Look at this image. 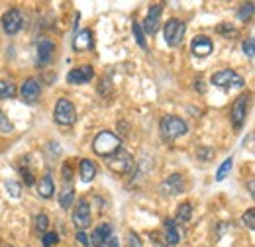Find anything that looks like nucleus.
Instances as JSON below:
<instances>
[{
    "instance_id": "f3484780",
    "label": "nucleus",
    "mask_w": 255,
    "mask_h": 247,
    "mask_svg": "<svg viewBox=\"0 0 255 247\" xmlns=\"http://www.w3.org/2000/svg\"><path fill=\"white\" fill-rule=\"evenodd\" d=\"M93 45H95V39H93V31L91 30L79 31L73 39V49L75 51H89V49H93Z\"/></svg>"
},
{
    "instance_id": "1a4fd4ad",
    "label": "nucleus",
    "mask_w": 255,
    "mask_h": 247,
    "mask_svg": "<svg viewBox=\"0 0 255 247\" xmlns=\"http://www.w3.org/2000/svg\"><path fill=\"white\" fill-rule=\"evenodd\" d=\"M183 190H185V179H183V175H179V173L169 175V177L159 185L161 196H177V194H181Z\"/></svg>"
},
{
    "instance_id": "20e7f679",
    "label": "nucleus",
    "mask_w": 255,
    "mask_h": 247,
    "mask_svg": "<svg viewBox=\"0 0 255 247\" xmlns=\"http://www.w3.org/2000/svg\"><path fill=\"white\" fill-rule=\"evenodd\" d=\"M210 81H212V85H216L220 89H242V87H246L244 77H240L232 69H222V71L214 73Z\"/></svg>"
},
{
    "instance_id": "423d86ee",
    "label": "nucleus",
    "mask_w": 255,
    "mask_h": 247,
    "mask_svg": "<svg viewBox=\"0 0 255 247\" xmlns=\"http://www.w3.org/2000/svg\"><path fill=\"white\" fill-rule=\"evenodd\" d=\"M53 118L61 125H73L77 120V110H75L73 102L67 98H59L55 104V110H53Z\"/></svg>"
},
{
    "instance_id": "2f4dec72",
    "label": "nucleus",
    "mask_w": 255,
    "mask_h": 247,
    "mask_svg": "<svg viewBox=\"0 0 255 247\" xmlns=\"http://www.w3.org/2000/svg\"><path fill=\"white\" fill-rule=\"evenodd\" d=\"M244 224H246L248 230H252V232L255 230V210L254 208H250V210L244 214Z\"/></svg>"
},
{
    "instance_id": "f704fd0d",
    "label": "nucleus",
    "mask_w": 255,
    "mask_h": 247,
    "mask_svg": "<svg viewBox=\"0 0 255 247\" xmlns=\"http://www.w3.org/2000/svg\"><path fill=\"white\" fill-rule=\"evenodd\" d=\"M77 242L83 247H91V238H89L85 232H79V234H77Z\"/></svg>"
},
{
    "instance_id": "a878e982",
    "label": "nucleus",
    "mask_w": 255,
    "mask_h": 247,
    "mask_svg": "<svg viewBox=\"0 0 255 247\" xmlns=\"http://www.w3.org/2000/svg\"><path fill=\"white\" fill-rule=\"evenodd\" d=\"M47 226H49V218L45 216V214H37L35 220H33V228H35V232H43L45 234V230H47Z\"/></svg>"
},
{
    "instance_id": "dca6fc26",
    "label": "nucleus",
    "mask_w": 255,
    "mask_h": 247,
    "mask_svg": "<svg viewBox=\"0 0 255 247\" xmlns=\"http://www.w3.org/2000/svg\"><path fill=\"white\" fill-rule=\"evenodd\" d=\"M53 53H55V43L47 37H41L37 41V63L39 65H47V63L53 59Z\"/></svg>"
},
{
    "instance_id": "0eeeda50",
    "label": "nucleus",
    "mask_w": 255,
    "mask_h": 247,
    "mask_svg": "<svg viewBox=\"0 0 255 247\" xmlns=\"http://www.w3.org/2000/svg\"><path fill=\"white\" fill-rule=\"evenodd\" d=\"M248 110H250V94L238 96L234 106H232V124H234L236 129L244 127L246 118H248Z\"/></svg>"
},
{
    "instance_id": "c9c22d12",
    "label": "nucleus",
    "mask_w": 255,
    "mask_h": 247,
    "mask_svg": "<svg viewBox=\"0 0 255 247\" xmlns=\"http://www.w3.org/2000/svg\"><path fill=\"white\" fill-rule=\"evenodd\" d=\"M196 155L200 157V159H210V157H214V149H210V147H200Z\"/></svg>"
},
{
    "instance_id": "6ab92c4d",
    "label": "nucleus",
    "mask_w": 255,
    "mask_h": 247,
    "mask_svg": "<svg viewBox=\"0 0 255 247\" xmlns=\"http://www.w3.org/2000/svg\"><path fill=\"white\" fill-rule=\"evenodd\" d=\"M53 192H55V183H53L51 175H45V177H41L37 181V194L41 198H51Z\"/></svg>"
},
{
    "instance_id": "5701e85b",
    "label": "nucleus",
    "mask_w": 255,
    "mask_h": 247,
    "mask_svg": "<svg viewBox=\"0 0 255 247\" xmlns=\"http://www.w3.org/2000/svg\"><path fill=\"white\" fill-rule=\"evenodd\" d=\"M131 31H133V37H135L137 45H139L141 49H147V41H145V33L141 30V24H139V22H133V24H131Z\"/></svg>"
},
{
    "instance_id": "6e6552de",
    "label": "nucleus",
    "mask_w": 255,
    "mask_h": 247,
    "mask_svg": "<svg viewBox=\"0 0 255 247\" xmlns=\"http://www.w3.org/2000/svg\"><path fill=\"white\" fill-rule=\"evenodd\" d=\"M22 26H24V16H22V12L18 8H12L2 16V30L6 31L8 35H16L18 31L22 30Z\"/></svg>"
},
{
    "instance_id": "cd10ccee",
    "label": "nucleus",
    "mask_w": 255,
    "mask_h": 247,
    "mask_svg": "<svg viewBox=\"0 0 255 247\" xmlns=\"http://www.w3.org/2000/svg\"><path fill=\"white\" fill-rule=\"evenodd\" d=\"M55 244H59V236H57L55 232H45L43 238H41V246L51 247V246H55Z\"/></svg>"
},
{
    "instance_id": "72a5a7b5",
    "label": "nucleus",
    "mask_w": 255,
    "mask_h": 247,
    "mask_svg": "<svg viewBox=\"0 0 255 247\" xmlns=\"http://www.w3.org/2000/svg\"><path fill=\"white\" fill-rule=\"evenodd\" d=\"M20 175H22V179H24V183L28 186H32L35 183V177H33V173L30 169H26V167H20Z\"/></svg>"
},
{
    "instance_id": "f03ea898",
    "label": "nucleus",
    "mask_w": 255,
    "mask_h": 247,
    "mask_svg": "<svg viewBox=\"0 0 255 247\" xmlns=\"http://www.w3.org/2000/svg\"><path fill=\"white\" fill-rule=\"evenodd\" d=\"M159 129H161V135L165 139L173 141V139L183 137L189 131V125H187V122L183 118H179V116H163L159 124Z\"/></svg>"
},
{
    "instance_id": "9d476101",
    "label": "nucleus",
    "mask_w": 255,
    "mask_h": 247,
    "mask_svg": "<svg viewBox=\"0 0 255 247\" xmlns=\"http://www.w3.org/2000/svg\"><path fill=\"white\" fill-rule=\"evenodd\" d=\"M161 12H163V6H161V4H153V6H149L145 20H143V22H139L143 33H147V35H155V33H157V30H159Z\"/></svg>"
},
{
    "instance_id": "b1692460",
    "label": "nucleus",
    "mask_w": 255,
    "mask_h": 247,
    "mask_svg": "<svg viewBox=\"0 0 255 247\" xmlns=\"http://www.w3.org/2000/svg\"><path fill=\"white\" fill-rule=\"evenodd\" d=\"M232 165H234V159H232V157H228V159L224 161L222 165H220V169L216 171V181H218V183L226 179V175L232 171Z\"/></svg>"
},
{
    "instance_id": "2eb2a0df",
    "label": "nucleus",
    "mask_w": 255,
    "mask_h": 247,
    "mask_svg": "<svg viewBox=\"0 0 255 247\" xmlns=\"http://www.w3.org/2000/svg\"><path fill=\"white\" fill-rule=\"evenodd\" d=\"M110 240H112V226L100 224V226H96L93 236H91V247H108Z\"/></svg>"
},
{
    "instance_id": "7ed1b4c3",
    "label": "nucleus",
    "mask_w": 255,
    "mask_h": 247,
    "mask_svg": "<svg viewBox=\"0 0 255 247\" xmlns=\"http://www.w3.org/2000/svg\"><path fill=\"white\" fill-rule=\"evenodd\" d=\"M185 31H187V26H185V22H183V20H179V18H171V20H167V24L163 26V37H165V43H167L169 47L179 45V43L183 41Z\"/></svg>"
},
{
    "instance_id": "58836bf2",
    "label": "nucleus",
    "mask_w": 255,
    "mask_h": 247,
    "mask_svg": "<svg viewBox=\"0 0 255 247\" xmlns=\"http://www.w3.org/2000/svg\"><path fill=\"white\" fill-rule=\"evenodd\" d=\"M108 247H120V242H118V240H110Z\"/></svg>"
},
{
    "instance_id": "39448f33",
    "label": "nucleus",
    "mask_w": 255,
    "mask_h": 247,
    "mask_svg": "<svg viewBox=\"0 0 255 247\" xmlns=\"http://www.w3.org/2000/svg\"><path fill=\"white\" fill-rule=\"evenodd\" d=\"M106 165L110 167V171L124 175V173H128V171L133 169V157L128 153L126 149L120 147L116 153H112L110 157H106Z\"/></svg>"
},
{
    "instance_id": "ea45409f",
    "label": "nucleus",
    "mask_w": 255,
    "mask_h": 247,
    "mask_svg": "<svg viewBox=\"0 0 255 247\" xmlns=\"http://www.w3.org/2000/svg\"><path fill=\"white\" fill-rule=\"evenodd\" d=\"M10 247H12V246H10Z\"/></svg>"
},
{
    "instance_id": "a211bd4d",
    "label": "nucleus",
    "mask_w": 255,
    "mask_h": 247,
    "mask_svg": "<svg viewBox=\"0 0 255 247\" xmlns=\"http://www.w3.org/2000/svg\"><path fill=\"white\" fill-rule=\"evenodd\" d=\"M181 242V234L177 230L175 220H165V247H175Z\"/></svg>"
},
{
    "instance_id": "c85d7f7f",
    "label": "nucleus",
    "mask_w": 255,
    "mask_h": 247,
    "mask_svg": "<svg viewBox=\"0 0 255 247\" xmlns=\"http://www.w3.org/2000/svg\"><path fill=\"white\" fill-rule=\"evenodd\" d=\"M252 16H254V4H252V2L246 4V6H242L240 12H238V20H242V22H244V20H250Z\"/></svg>"
},
{
    "instance_id": "e433bc0d",
    "label": "nucleus",
    "mask_w": 255,
    "mask_h": 247,
    "mask_svg": "<svg viewBox=\"0 0 255 247\" xmlns=\"http://www.w3.org/2000/svg\"><path fill=\"white\" fill-rule=\"evenodd\" d=\"M0 127H2L4 131H10V129H12V124L6 120V116H4L2 112H0Z\"/></svg>"
},
{
    "instance_id": "9b49d317",
    "label": "nucleus",
    "mask_w": 255,
    "mask_h": 247,
    "mask_svg": "<svg viewBox=\"0 0 255 247\" xmlns=\"http://www.w3.org/2000/svg\"><path fill=\"white\" fill-rule=\"evenodd\" d=\"M73 224L79 228V232H85L91 226V204L87 200H79L73 210Z\"/></svg>"
},
{
    "instance_id": "412c9836",
    "label": "nucleus",
    "mask_w": 255,
    "mask_h": 247,
    "mask_svg": "<svg viewBox=\"0 0 255 247\" xmlns=\"http://www.w3.org/2000/svg\"><path fill=\"white\" fill-rule=\"evenodd\" d=\"M73 198H75V186L65 185L63 190H61V194H59V204H61V208L69 210V208L73 206Z\"/></svg>"
},
{
    "instance_id": "c756f323",
    "label": "nucleus",
    "mask_w": 255,
    "mask_h": 247,
    "mask_svg": "<svg viewBox=\"0 0 255 247\" xmlns=\"http://www.w3.org/2000/svg\"><path fill=\"white\" fill-rule=\"evenodd\" d=\"M216 31L226 35V37H236V35H238V30H236L232 24H220V26L216 28Z\"/></svg>"
},
{
    "instance_id": "4c0bfd02",
    "label": "nucleus",
    "mask_w": 255,
    "mask_h": 247,
    "mask_svg": "<svg viewBox=\"0 0 255 247\" xmlns=\"http://www.w3.org/2000/svg\"><path fill=\"white\" fill-rule=\"evenodd\" d=\"M250 194H252V196H255V183H254V179L250 181Z\"/></svg>"
},
{
    "instance_id": "f257e3e1",
    "label": "nucleus",
    "mask_w": 255,
    "mask_h": 247,
    "mask_svg": "<svg viewBox=\"0 0 255 247\" xmlns=\"http://www.w3.org/2000/svg\"><path fill=\"white\" fill-rule=\"evenodd\" d=\"M120 145H122V141H120V137L114 131L102 129V131L96 133L95 141H93V151L106 159V157H110L112 153H116L120 149Z\"/></svg>"
},
{
    "instance_id": "ddd939ff",
    "label": "nucleus",
    "mask_w": 255,
    "mask_h": 247,
    "mask_svg": "<svg viewBox=\"0 0 255 247\" xmlns=\"http://www.w3.org/2000/svg\"><path fill=\"white\" fill-rule=\"evenodd\" d=\"M93 77H95V69L91 65H83V67H77V69L69 71L67 83H71V85H85V83L93 81Z\"/></svg>"
},
{
    "instance_id": "473e14b6",
    "label": "nucleus",
    "mask_w": 255,
    "mask_h": 247,
    "mask_svg": "<svg viewBox=\"0 0 255 247\" xmlns=\"http://www.w3.org/2000/svg\"><path fill=\"white\" fill-rule=\"evenodd\" d=\"M126 244H128V247H141V238H139L135 232H128Z\"/></svg>"
},
{
    "instance_id": "7c9ffc66",
    "label": "nucleus",
    "mask_w": 255,
    "mask_h": 247,
    "mask_svg": "<svg viewBox=\"0 0 255 247\" xmlns=\"http://www.w3.org/2000/svg\"><path fill=\"white\" fill-rule=\"evenodd\" d=\"M244 53L250 57V59H254V55H255V39L254 37H248L246 41H244Z\"/></svg>"
},
{
    "instance_id": "4468645a",
    "label": "nucleus",
    "mask_w": 255,
    "mask_h": 247,
    "mask_svg": "<svg viewBox=\"0 0 255 247\" xmlns=\"http://www.w3.org/2000/svg\"><path fill=\"white\" fill-rule=\"evenodd\" d=\"M191 51L194 57H208L214 51V43L206 35H196L191 41Z\"/></svg>"
},
{
    "instance_id": "bb28decb",
    "label": "nucleus",
    "mask_w": 255,
    "mask_h": 247,
    "mask_svg": "<svg viewBox=\"0 0 255 247\" xmlns=\"http://www.w3.org/2000/svg\"><path fill=\"white\" fill-rule=\"evenodd\" d=\"M4 186H6V190L10 192V196H12V198H20V194H22V186L18 185L16 181L8 179V181L4 183Z\"/></svg>"
},
{
    "instance_id": "f8f14e48",
    "label": "nucleus",
    "mask_w": 255,
    "mask_h": 247,
    "mask_svg": "<svg viewBox=\"0 0 255 247\" xmlns=\"http://www.w3.org/2000/svg\"><path fill=\"white\" fill-rule=\"evenodd\" d=\"M20 96L26 104H35L41 96V83L37 79H26L20 87Z\"/></svg>"
},
{
    "instance_id": "4be33fe9",
    "label": "nucleus",
    "mask_w": 255,
    "mask_h": 247,
    "mask_svg": "<svg viewBox=\"0 0 255 247\" xmlns=\"http://www.w3.org/2000/svg\"><path fill=\"white\" fill-rule=\"evenodd\" d=\"M192 216V206L189 202H183L179 208H177V222L179 224H187Z\"/></svg>"
},
{
    "instance_id": "393cba45",
    "label": "nucleus",
    "mask_w": 255,
    "mask_h": 247,
    "mask_svg": "<svg viewBox=\"0 0 255 247\" xmlns=\"http://www.w3.org/2000/svg\"><path fill=\"white\" fill-rule=\"evenodd\" d=\"M16 96V87L12 83L0 81V98H14Z\"/></svg>"
},
{
    "instance_id": "aec40b11",
    "label": "nucleus",
    "mask_w": 255,
    "mask_h": 247,
    "mask_svg": "<svg viewBox=\"0 0 255 247\" xmlns=\"http://www.w3.org/2000/svg\"><path fill=\"white\" fill-rule=\"evenodd\" d=\"M79 173H81V181L91 183L96 177V165L89 159H83L81 165H79Z\"/></svg>"
}]
</instances>
